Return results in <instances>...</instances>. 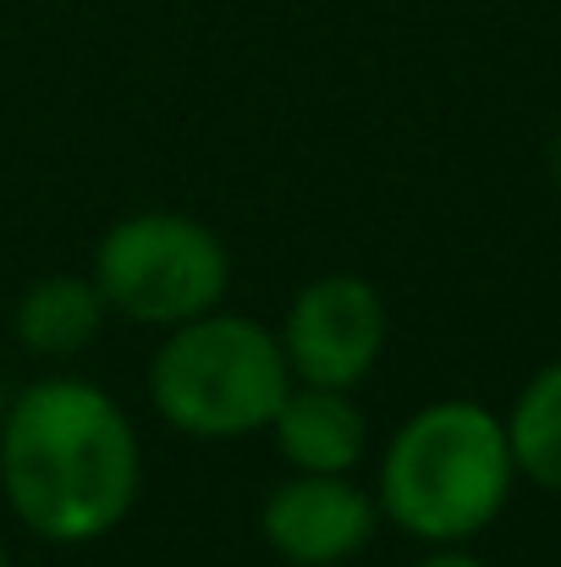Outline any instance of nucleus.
<instances>
[{
  "mask_svg": "<svg viewBox=\"0 0 561 567\" xmlns=\"http://www.w3.org/2000/svg\"><path fill=\"white\" fill-rule=\"evenodd\" d=\"M0 485L17 518L55 540L111 535L138 496V435L83 380H39L0 419Z\"/></svg>",
  "mask_w": 561,
  "mask_h": 567,
  "instance_id": "1",
  "label": "nucleus"
},
{
  "mask_svg": "<svg viewBox=\"0 0 561 567\" xmlns=\"http://www.w3.org/2000/svg\"><path fill=\"white\" fill-rule=\"evenodd\" d=\"M512 480L518 463L507 419L451 396L418 408L391 435L380 463V507L391 513L396 529L429 546H463L501 518Z\"/></svg>",
  "mask_w": 561,
  "mask_h": 567,
  "instance_id": "2",
  "label": "nucleus"
},
{
  "mask_svg": "<svg viewBox=\"0 0 561 567\" xmlns=\"http://www.w3.org/2000/svg\"><path fill=\"white\" fill-rule=\"evenodd\" d=\"M155 408L166 424L198 441H237L276 419L292 391V364L281 337L242 315H198L183 320L177 337L155 353Z\"/></svg>",
  "mask_w": 561,
  "mask_h": 567,
  "instance_id": "3",
  "label": "nucleus"
},
{
  "mask_svg": "<svg viewBox=\"0 0 561 567\" xmlns=\"http://www.w3.org/2000/svg\"><path fill=\"white\" fill-rule=\"evenodd\" d=\"M94 287L105 292V303L144 326H183L220 303L226 248L187 215H133L100 243Z\"/></svg>",
  "mask_w": 561,
  "mask_h": 567,
  "instance_id": "4",
  "label": "nucleus"
},
{
  "mask_svg": "<svg viewBox=\"0 0 561 567\" xmlns=\"http://www.w3.org/2000/svg\"><path fill=\"white\" fill-rule=\"evenodd\" d=\"M385 331H391L385 303L364 276H325L298 292L281 331V353L298 380L353 391L374 370Z\"/></svg>",
  "mask_w": 561,
  "mask_h": 567,
  "instance_id": "5",
  "label": "nucleus"
},
{
  "mask_svg": "<svg viewBox=\"0 0 561 567\" xmlns=\"http://www.w3.org/2000/svg\"><path fill=\"white\" fill-rule=\"evenodd\" d=\"M259 524L292 567H336L374 535V502L347 474H298L264 502Z\"/></svg>",
  "mask_w": 561,
  "mask_h": 567,
  "instance_id": "6",
  "label": "nucleus"
},
{
  "mask_svg": "<svg viewBox=\"0 0 561 567\" xmlns=\"http://www.w3.org/2000/svg\"><path fill=\"white\" fill-rule=\"evenodd\" d=\"M281 457L298 474H347L364 457V413L342 385H298L270 419Z\"/></svg>",
  "mask_w": 561,
  "mask_h": 567,
  "instance_id": "7",
  "label": "nucleus"
},
{
  "mask_svg": "<svg viewBox=\"0 0 561 567\" xmlns=\"http://www.w3.org/2000/svg\"><path fill=\"white\" fill-rule=\"evenodd\" d=\"M100 326H105V292L94 281H77V276H44L17 303L22 348L50 353V359L89 348L100 337Z\"/></svg>",
  "mask_w": 561,
  "mask_h": 567,
  "instance_id": "8",
  "label": "nucleus"
},
{
  "mask_svg": "<svg viewBox=\"0 0 561 567\" xmlns=\"http://www.w3.org/2000/svg\"><path fill=\"white\" fill-rule=\"evenodd\" d=\"M507 441H512L518 474L561 496V359L518 391L507 413Z\"/></svg>",
  "mask_w": 561,
  "mask_h": 567,
  "instance_id": "9",
  "label": "nucleus"
},
{
  "mask_svg": "<svg viewBox=\"0 0 561 567\" xmlns=\"http://www.w3.org/2000/svg\"><path fill=\"white\" fill-rule=\"evenodd\" d=\"M418 567H485L479 557H463V551H440V557H424Z\"/></svg>",
  "mask_w": 561,
  "mask_h": 567,
  "instance_id": "10",
  "label": "nucleus"
},
{
  "mask_svg": "<svg viewBox=\"0 0 561 567\" xmlns=\"http://www.w3.org/2000/svg\"><path fill=\"white\" fill-rule=\"evenodd\" d=\"M557 177H561V133H557Z\"/></svg>",
  "mask_w": 561,
  "mask_h": 567,
  "instance_id": "11",
  "label": "nucleus"
},
{
  "mask_svg": "<svg viewBox=\"0 0 561 567\" xmlns=\"http://www.w3.org/2000/svg\"><path fill=\"white\" fill-rule=\"evenodd\" d=\"M0 567H6V551H0Z\"/></svg>",
  "mask_w": 561,
  "mask_h": 567,
  "instance_id": "12",
  "label": "nucleus"
},
{
  "mask_svg": "<svg viewBox=\"0 0 561 567\" xmlns=\"http://www.w3.org/2000/svg\"><path fill=\"white\" fill-rule=\"evenodd\" d=\"M0 419H6V408H0Z\"/></svg>",
  "mask_w": 561,
  "mask_h": 567,
  "instance_id": "13",
  "label": "nucleus"
}]
</instances>
